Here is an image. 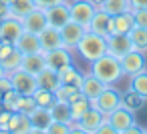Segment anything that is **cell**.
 <instances>
[{"instance_id":"6da1fadb","label":"cell","mask_w":147,"mask_h":134,"mask_svg":"<svg viewBox=\"0 0 147 134\" xmlns=\"http://www.w3.org/2000/svg\"><path fill=\"white\" fill-rule=\"evenodd\" d=\"M89 72H91L93 76H97L101 82H105L107 86H115V84L125 76L119 58H115V56H111V54H103V56H99L97 60H93Z\"/></svg>"},{"instance_id":"7a4b0ae2","label":"cell","mask_w":147,"mask_h":134,"mask_svg":"<svg viewBox=\"0 0 147 134\" xmlns=\"http://www.w3.org/2000/svg\"><path fill=\"white\" fill-rule=\"evenodd\" d=\"M75 50L79 52V56H81L83 60L93 62V60H97L99 56L107 54V38L87 30V32H85V36L79 40V44H77V48H75Z\"/></svg>"},{"instance_id":"3957f363","label":"cell","mask_w":147,"mask_h":134,"mask_svg":"<svg viewBox=\"0 0 147 134\" xmlns=\"http://www.w3.org/2000/svg\"><path fill=\"white\" fill-rule=\"evenodd\" d=\"M10 76V82H12V90L20 92L22 96H32L34 90L38 88V82H36V76L22 70V68H16L12 72H8Z\"/></svg>"},{"instance_id":"277c9868","label":"cell","mask_w":147,"mask_h":134,"mask_svg":"<svg viewBox=\"0 0 147 134\" xmlns=\"http://www.w3.org/2000/svg\"><path fill=\"white\" fill-rule=\"evenodd\" d=\"M91 106L97 108L99 112H103L105 116H109L115 108L121 106V94H119L113 86H107V88H105L95 100H91Z\"/></svg>"},{"instance_id":"5b68a950","label":"cell","mask_w":147,"mask_h":134,"mask_svg":"<svg viewBox=\"0 0 147 134\" xmlns=\"http://www.w3.org/2000/svg\"><path fill=\"white\" fill-rule=\"evenodd\" d=\"M69 8H71V20L89 28V22L97 12V6L91 0H73V2H69Z\"/></svg>"},{"instance_id":"8992f818","label":"cell","mask_w":147,"mask_h":134,"mask_svg":"<svg viewBox=\"0 0 147 134\" xmlns=\"http://www.w3.org/2000/svg\"><path fill=\"white\" fill-rule=\"evenodd\" d=\"M121 68H123V72H125V76H135V74H139V72H143V70H147V58H145V52H141V50H129L121 60Z\"/></svg>"},{"instance_id":"52a82bcc","label":"cell","mask_w":147,"mask_h":134,"mask_svg":"<svg viewBox=\"0 0 147 134\" xmlns=\"http://www.w3.org/2000/svg\"><path fill=\"white\" fill-rule=\"evenodd\" d=\"M59 30H61V38H63V46L69 48V50H75L77 44H79V40H81V38L85 36V32H87V28L81 26V24L75 22V20H69V22L63 24Z\"/></svg>"},{"instance_id":"ba28073f","label":"cell","mask_w":147,"mask_h":134,"mask_svg":"<svg viewBox=\"0 0 147 134\" xmlns=\"http://www.w3.org/2000/svg\"><path fill=\"white\" fill-rule=\"evenodd\" d=\"M24 32V26H22V20L16 18V16H6V18H0V38L4 42H10L14 44L20 34Z\"/></svg>"},{"instance_id":"9c48e42d","label":"cell","mask_w":147,"mask_h":134,"mask_svg":"<svg viewBox=\"0 0 147 134\" xmlns=\"http://www.w3.org/2000/svg\"><path fill=\"white\" fill-rule=\"evenodd\" d=\"M107 120L111 122V126H113L115 134H125V132H127V128L135 122V112L127 110L125 106H119V108H115V110L107 116Z\"/></svg>"},{"instance_id":"30bf717a","label":"cell","mask_w":147,"mask_h":134,"mask_svg":"<svg viewBox=\"0 0 147 134\" xmlns=\"http://www.w3.org/2000/svg\"><path fill=\"white\" fill-rule=\"evenodd\" d=\"M129 50H133V42H131L129 34H109L107 36V54L121 60Z\"/></svg>"},{"instance_id":"8fae6325","label":"cell","mask_w":147,"mask_h":134,"mask_svg":"<svg viewBox=\"0 0 147 134\" xmlns=\"http://www.w3.org/2000/svg\"><path fill=\"white\" fill-rule=\"evenodd\" d=\"M22 26L26 32H32V34H40L47 26H49V20H47V12L45 8H34L32 12H28L24 18H22Z\"/></svg>"},{"instance_id":"7c38bea8","label":"cell","mask_w":147,"mask_h":134,"mask_svg":"<svg viewBox=\"0 0 147 134\" xmlns=\"http://www.w3.org/2000/svg\"><path fill=\"white\" fill-rule=\"evenodd\" d=\"M47 12V20L51 26L55 28H61L63 24H67L71 20V8H69V0L67 2H61V4H55V6H49L45 8Z\"/></svg>"},{"instance_id":"4fadbf2b","label":"cell","mask_w":147,"mask_h":134,"mask_svg":"<svg viewBox=\"0 0 147 134\" xmlns=\"http://www.w3.org/2000/svg\"><path fill=\"white\" fill-rule=\"evenodd\" d=\"M45 60H47V66L49 68L61 70L63 66L73 64V50H69L65 46L55 48V50H49V52H45Z\"/></svg>"},{"instance_id":"5bb4252c","label":"cell","mask_w":147,"mask_h":134,"mask_svg":"<svg viewBox=\"0 0 147 134\" xmlns=\"http://www.w3.org/2000/svg\"><path fill=\"white\" fill-rule=\"evenodd\" d=\"M111 20H113V16H111V14H107L105 10L97 8V12H95V16L91 18V22H89V28H87V30L107 38V36L111 34Z\"/></svg>"},{"instance_id":"9a60e30c","label":"cell","mask_w":147,"mask_h":134,"mask_svg":"<svg viewBox=\"0 0 147 134\" xmlns=\"http://www.w3.org/2000/svg\"><path fill=\"white\" fill-rule=\"evenodd\" d=\"M81 94L85 96V98H89V100H95L105 88H107V84L105 82H101L97 76H93L91 72H87V74H83V82H81Z\"/></svg>"},{"instance_id":"2e32d148","label":"cell","mask_w":147,"mask_h":134,"mask_svg":"<svg viewBox=\"0 0 147 134\" xmlns=\"http://www.w3.org/2000/svg\"><path fill=\"white\" fill-rule=\"evenodd\" d=\"M107 116L103 114V112H99L97 108H89L81 118H79V124H81V128H83V132H87V134H97V130H99V126H101V122L105 120Z\"/></svg>"},{"instance_id":"e0dca14e","label":"cell","mask_w":147,"mask_h":134,"mask_svg":"<svg viewBox=\"0 0 147 134\" xmlns=\"http://www.w3.org/2000/svg\"><path fill=\"white\" fill-rule=\"evenodd\" d=\"M38 40H40V48H42V52H49V50H55V48H61V46H63L61 30L55 28V26H51V24L38 34Z\"/></svg>"},{"instance_id":"ac0fdd59","label":"cell","mask_w":147,"mask_h":134,"mask_svg":"<svg viewBox=\"0 0 147 134\" xmlns=\"http://www.w3.org/2000/svg\"><path fill=\"white\" fill-rule=\"evenodd\" d=\"M16 50L22 52V54H34V52H42L40 48V40H38V34H32V32H22L20 38L14 42Z\"/></svg>"},{"instance_id":"d6986e66","label":"cell","mask_w":147,"mask_h":134,"mask_svg":"<svg viewBox=\"0 0 147 134\" xmlns=\"http://www.w3.org/2000/svg\"><path fill=\"white\" fill-rule=\"evenodd\" d=\"M30 124H32V132H47L49 124L53 122V116H51V108H45V106H36L30 114Z\"/></svg>"},{"instance_id":"ffe728a7","label":"cell","mask_w":147,"mask_h":134,"mask_svg":"<svg viewBox=\"0 0 147 134\" xmlns=\"http://www.w3.org/2000/svg\"><path fill=\"white\" fill-rule=\"evenodd\" d=\"M135 28V18L133 12H123L113 16L111 20V34H129Z\"/></svg>"},{"instance_id":"44dd1931","label":"cell","mask_w":147,"mask_h":134,"mask_svg":"<svg viewBox=\"0 0 147 134\" xmlns=\"http://www.w3.org/2000/svg\"><path fill=\"white\" fill-rule=\"evenodd\" d=\"M6 132H14V134H28V132H32L30 116L24 114V112H12Z\"/></svg>"},{"instance_id":"7402d4cb","label":"cell","mask_w":147,"mask_h":134,"mask_svg":"<svg viewBox=\"0 0 147 134\" xmlns=\"http://www.w3.org/2000/svg\"><path fill=\"white\" fill-rule=\"evenodd\" d=\"M22 70L30 72V74H38L47 68V60H45V52H34V54H24L22 56Z\"/></svg>"},{"instance_id":"603a6c76","label":"cell","mask_w":147,"mask_h":134,"mask_svg":"<svg viewBox=\"0 0 147 134\" xmlns=\"http://www.w3.org/2000/svg\"><path fill=\"white\" fill-rule=\"evenodd\" d=\"M57 72H59V82H61V84L81 86V82H83V72H81L75 64H67V66H63V68L57 70Z\"/></svg>"},{"instance_id":"cb8c5ba5","label":"cell","mask_w":147,"mask_h":134,"mask_svg":"<svg viewBox=\"0 0 147 134\" xmlns=\"http://www.w3.org/2000/svg\"><path fill=\"white\" fill-rule=\"evenodd\" d=\"M36 82H38V88H47V90H53V92L61 86V82H59V72L53 70V68H49V66H47L42 72L36 74Z\"/></svg>"},{"instance_id":"d4e9b609","label":"cell","mask_w":147,"mask_h":134,"mask_svg":"<svg viewBox=\"0 0 147 134\" xmlns=\"http://www.w3.org/2000/svg\"><path fill=\"white\" fill-rule=\"evenodd\" d=\"M34 8H36L34 0H10V4H8V16H16V18L22 20Z\"/></svg>"},{"instance_id":"484cf974","label":"cell","mask_w":147,"mask_h":134,"mask_svg":"<svg viewBox=\"0 0 147 134\" xmlns=\"http://www.w3.org/2000/svg\"><path fill=\"white\" fill-rule=\"evenodd\" d=\"M97 8L105 10V12L111 14V16H117V14H123V12H131L129 0H103Z\"/></svg>"},{"instance_id":"4316f807","label":"cell","mask_w":147,"mask_h":134,"mask_svg":"<svg viewBox=\"0 0 147 134\" xmlns=\"http://www.w3.org/2000/svg\"><path fill=\"white\" fill-rule=\"evenodd\" d=\"M143 104H145V98H143V96H139L137 92H133L131 88H129L125 94H121V106H125V108H127V110H131V112L141 110V108H143Z\"/></svg>"},{"instance_id":"83f0119b","label":"cell","mask_w":147,"mask_h":134,"mask_svg":"<svg viewBox=\"0 0 147 134\" xmlns=\"http://www.w3.org/2000/svg\"><path fill=\"white\" fill-rule=\"evenodd\" d=\"M55 96L61 102H73L77 96H81V88L79 86H73V84H61L55 90Z\"/></svg>"},{"instance_id":"f1b7e54d","label":"cell","mask_w":147,"mask_h":134,"mask_svg":"<svg viewBox=\"0 0 147 134\" xmlns=\"http://www.w3.org/2000/svg\"><path fill=\"white\" fill-rule=\"evenodd\" d=\"M51 116H53V120H61V122H71L73 118H71V106H69V102H61V100H57L53 106H51Z\"/></svg>"},{"instance_id":"f546056e","label":"cell","mask_w":147,"mask_h":134,"mask_svg":"<svg viewBox=\"0 0 147 134\" xmlns=\"http://www.w3.org/2000/svg\"><path fill=\"white\" fill-rule=\"evenodd\" d=\"M69 106H71V118H73V120H79V118L91 108V100L81 94V96H77L73 102H69Z\"/></svg>"},{"instance_id":"4dcf8cb0","label":"cell","mask_w":147,"mask_h":134,"mask_svg":"<svg viewBox=\"0 0 147 134\" xmlns=\"http://www.w3.org/2000/svg\"><path fill=\"white\" fill-rule=\"evenodd\" d=\"M129 38H131V42H133V48H135V50L147 52V28L135 26V28L129 32Z\"/></svg>"},{"instance_id":"1f68e13d","label":"cell","mask_w":147,"mask_h":134,"mask_svg":"<svg viewBox=\"0 0 147 134\" xmlns=\"http://www.w3.org/2000/svg\"><path fill=\"white\" fill-rule=\"evenodd\" d=\"M20 100H22V94L16 92V90H8L2 94V102H0V106L10 110V112H18L20 108Z\"/></svg>"},{"instance_id":"d6a6232c","label":"cell","mask_w":147,"mask_h":134,"mask_svg":"<svg viewBox=\"0 0 147 134\" xmlns=\"http://www.w3.org/2000/svg\"><path fill=\"white\" fill-rule=\"evenodd\" d=\"M129 88H131L133 92H137L139 96H143L145 100H147V70H143V72L135 74V76H131Z\"/></svg>"},{"instance_id":"836d02e7","label":"cell","mask_w":147,"mask_h":134,"mask_svg":"<svg viewBox=\"0 0 147 134\" xmlns=\"http://www.w3.org/2000/svg\"><path fill=\"white\" fill-rule=\"evenodd\" d=\"M36 106H45V108H51L55 102H57V96L53 90H47V88H36L34 94H32Z\"/></svg>"},{"instance_id":"e575fe53","label":"cell","mask_w":147,"mask_h":134,"mask_svg":"<svg viewBox=\"0 0 147 134\" xmlns=\"http://www.w3.org/2000/svg\"><path fill=\"white\" fill-rule=\"evenodd\" d=\"M22 56H24V54H22V52H18V50H16V46H14V50H12L10 54H6L2 60H0V62H2V66H4V70H6V74L22 66Z\"/></svg>"},{"instance_id":"d590c367","label":"cell","mask_w":147,"mask_h":134,"mask_svg":"<svg viewBox=\"0 0 147 134\" xmlns=\"http://www.w3.org/2000/svg\"><path fill=\"white\" fill-rule=\"evenodd\" d=\"M47 132H49V134H69L71 130H69V124H67V122H61V120H53V122L49 124Z\"/></svg>"},{"instance_id":"8d00e7d4","label":"cell","mask_w":147,"mask_h":134,"mask_svg":"<svg viewBox=\"0 0 147 134\" xmlns=\"http://www.w3.org/2000/svg\"><path fill=\"white\" fill-rule=\"evenodd\" d=\"M131 12H133V18H135V26L147 28V8H135Z\"/></svg>"},{"instance_id":"74e56055","label":"cell","mask_w":147,"mask_h":134,"mask_svg":"<svg viewBox=\"0 0 147 134\" xmlns=\"http://www.w3.org/2000/svg\"><path fill=\"white\" fill-rule=\"evenodd\" d=\"M36 108V102H34V98L32 96H22V100H20V108H18V112H24V114H30L32 110Z\"/></svg>"},{"instance_id":"f35d334b","label":"cell","mask_w":147,"mask_h":134,"mask_svg":"<svg viewBox=\"0 0 147 134\" xmlns=\"http://www.w3.org/2000/svg\"><path fill=\"white\" fill-rule=\"evenodd\" d=\"M10 116H12V112H10V110H6V108L0 106V132H6L8 122H10Z\"/></svg>"},{"instance_id":"ab89813d","label":"cell","mask_w":147,"mask_h":134,"mask_svg":"<svg viewBox=\"0 0 147 134\" xmlns=\"http://www.w3.org/2000/svg\"><path fill=\"white\" fill-rule=\"evenodd\" d=\"M97 134H115V130H113V126H111V122H109L107 118L101 122V126H99Z\"/></svg>"},{"instance_id":"60d3db41","label":"cell","mask_w":147,"mask_h":134,"mask_svg":"<svg viewBox=\"0 0 147 134\" xmlns=\"http://www.w3.org/2000/svg\"><path fill=\"white\" fill-rule=\"evenodd\" d=\"M38 8H49V6H55V4H61V2H67V0H34Z\"/></svg>"},{"instance_id":"b9f144b4","label":"cell","mask_w":147,"mask_h":134,"mask_svg":"<svg viewBox=\"0 0 147 134\" xmlns=\"http://www.w3.org/2000/svg\"><path fill=\"white\" fill-rule=\"evenodd\" d=\"M0 90H2V92L12 90V82H10V76L8 74H4L2 78H0Z\"/></svg>"},{"instance_id":"7bdbcfd3","label":"cell","mask_w":147,"mask_h":134,"mask_svg":"<svg viewBox=\"0 0 147 134\" xmlns=\"http://www.w3.org/2000/svg\"><path fill=\"white\" fill-rule=\"evenodd\" d=\"M129 4H131V10H135V8H147V0H129Z\"/></svg>"},{"instance_id":"ee69618b","label":"cell","mask_w":147,"mask_h":134,"mask_svg":"<svg viewBox=\"0 0 147 134\" xmlns=\"http://www.w3.org/2000/svg\"><path fill=\"white\" fill-rule=\"evenodd\" d=\"M8 16V4L0 2V18H6Z\"/></svg>"},{"instance_id":"f6af8a7d","label":"cell","mask_w":147,"mask_h":134,"mask_svg":"<svg viewBox=\"0 0 147 134\" xmlns=\"http://www.w3.org/2000/svg\"><path fill=\"white\" fill-rule=\"evenodd\" d=\"M133 132H143V128H139V126H137V122H133V124L127 128V132H125V134H133Z\"/></svg>"},{"instance_id":"bcb514c9","label":"cell","mask_w":147,"mask_h":134,"mask_svg":"<svg viewBox=\"0 0 147 134\" xmlns=\"http://www.w3.org/2000/svg\"><path fill=\"white\" fill-rule=\"evenodd\" d=\"M4 74H6V70H4V66H2V62H0V78H2Z\"/></svg>"},{"instance_id":"7dc6e473","label":"cell","mask_w":147,"mask_h":134,"mask_svg":"<svg viewBox=\"0 0 147 134\" xmlns=\"http://www.w3.org/2000/svg\"><path fill=\"white\" fill-rule=\"evenodd\" d=\"M91 2H93V4H95V6H99V4H101V2H103V0H91Z\"/></svg>"},{"instance_id":"c3c4849f","label":"cell","mask_w":147,"mask_h":134,"mask_svg":"<svg viewBox=\"0 0 147 134\" xmlns=\"http://www.w3.org/2000/svg\"><path fill=\"white\" fill-rule=\"evenodd\" d=\"M0 2H4V4H10V0H0Z\"/></svg>"},{"instance_id":"681fc988","label":"cell","mask_w":147,"mask_h":134,"mask_svg":"<svg viewBox=\"0 0 147 134\" xmlns=\"http://www.w3.org/2000/svg\"><path fill=\"white\" fill-rule=\"evenodd\" d=\"M2 94H4V92H2V90H0V102H2Z\"/></svg>"},{"instance_id":"f907efd6","label":"cell","mask_w":147,"mask_h":134,"mask_svg":"<svg viewBox=\"0 0 147 134\" xmlns=\"http://www.w3.org/2000/svg\"><path fill=\"white\" fill-rule=\"evenodd\" d=\"M0 44H2V38H0Z\"/></svg>"}]
</instances>
